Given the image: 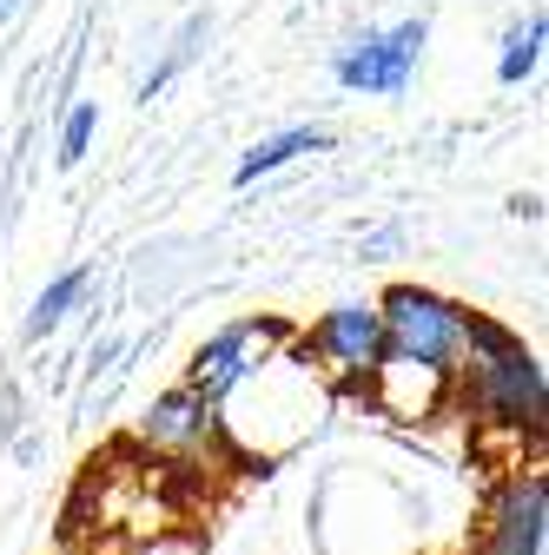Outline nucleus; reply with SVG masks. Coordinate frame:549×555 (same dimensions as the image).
<instances>
[{
	"label": "nucleus",
	"instance_id": "nucleus-11",
	"mask_svg": "<svg viewBox=\"0 0 549 555\" xmlns=\"http://www.w3.org/2000/svg\"><path fill=\"white\" fill-rule=\"evenodd\" d=\"M324 146H331V132H324V126H285V132L258 139V146L239 159V185H258V179L285 172L292 159H305V153H324Z\"/></svg>",
	"mask_w": 549,
	"mask_h": 555
},
{
	"label": "nucleus",
	"instance_id": "nucleus-14",
	"mask_svg": "<svg viewBox=\"0 0 549 555\" xmlns=\"http://www.w3.org/2000/svg\"><path fill=\"white\" fill-rule=\"evenodd\" d=\"M93 132H100V113H93V106H74V113H66V126H60V166H80L87 146H93Z\"/></svg>",
	"mask_w": 549,
	"mask_h": 555
},
{
	"label": "nucleus",
	"instance_id": "nucleus-1",
	"mask_svg": "<svg viewBox=\"0 0 549 555\" xmlns=\"http://www.w3.org/2000/svg\"><path fill=\"white\" fill-rule=\"evenodd\" d=\"M450 403L470 416L476 437H490L503 450H536L549 430V384L536 351L497 318L470 311V337L450 377Z\"/></svg>",
	"mask_w": 549,
	"mask_h": 555
},
{
	"label": "nucleus",
	"instance_id": "nucleus-6",
	"mask_svg": "<svg viewBox=\"0 0 549 555\" xmlns=\"http://www.w3.org/2000/svg\"><path fill=\"white\" fill-rule=\"evenodd\" d=\"M305 358L318 364V377L337 390V397H365L378 358H384V324H378V305H331L311 331H298Z\"/></svg>",
	"mask_w": 549,
	"mask_h": 555
},
{
	"label": "nucleus",
	"instance_id": "nucleus-12",
	"mask_svg": "<svg viewBox=\"0 0 549 555\" xmlns=\"http://www.w3.org/2000/svg\"><path fill=\"white\" fill-rule=\"evenodd\" d=\"M542 40H549V21H542V14H523V21L503 34V60H497V80H503V87H523V80L536 74Z\"/></svg>",
	"mask_w": 549,
	"mask_h": 555
},
{
	"label": "nucleus",
	"instance_id": "nucleus-13",
	"mask_svg": "<svg viewBox=\"0 0 549 555\" xmlns=\"http://www.w3.org/2000/svg\"><path fill=\"white\" fill-rule=\"evenodd\" d=\"M80 292H87V271H60L53 285L34 298V311H27V337H47L53 324H66V311L80 305Z\"/></svg>",
	"mask_w": 549,
	"mask_h": 555
},
{
	"label": "nucleus",
	"instance_id": "nucleus-7",
	"mask_svg": "<svg viewBox=\"0 0 549 555\" xmlns=\"http://www.w3.org/2000/svg\"><path fill=\"white\" fill-rule=\"evenodd\" d=\"M140 450L159 456V463H173V469H192V463H205V456H232L226 437H219L213 397H199V390H186V384H173L166 397L146 403V416H140Z\"/></svg>",
	"mask_w": 549,
	"mask_h": 555
},
{
	"label": "nucleus",
	"instance_id": "nucleus-8",
	"mask_svg": "<svg viewBox=\"0 0 549 555\" xmlns=\"http://www.w3.org/2000/svg\"><path fill=\"white\" fill-rule=\"evenodd\" d=\"M542 535H549V482L542 469H510L484 503L476 555H542Z\"/></svg>",
	"mask_w": 549,
	"mask_h": 555
},
{
	"label": "nucleus",
	"instance_id": "nucleus-5",
	"mask_svg": "<svg viewBox=\"0 0 549 555\" xmlns=\"http://www.w3.org/2000/svg\"><path fill=\"white\" fill-rule=\"evenodd\" d=\"M298 337V324H285V318H271V311H258V318H232V324H219L213 337L192 351V364H186V390H199V397H226L232 384H245L265 358H279L285 344Z\"/></svg>",
	"mask_w": 549,
	"mask_h": 555
},
{
	"label": "nucleus",
	"instance_id": "nucleus-9",
	"mask_svg": "<svg viewBox=\"0 0 549 555\" xmlns=\"http://www.w3.org/2000/svg\"><path fill=\"white\" fill-rule=\"evenodd\" d=\"M424 21H397V27H371L358 40H345V53H337V87L352 93H404L410 74H418L424 60Z\"/></svg>",
	"mask_w": 549,
	"mask_h": 555
},
{
	"label": "nucleus",
	"instance_id": "nucleus-15",
	"mask_svg": "<svg viewBox=\"0 0 549 555\" xmlns=\"http://www.w3.org/2000/svg\"><path fill=\"white\" fill-rule=\"evenodd\" d=\"M192 40H199V21H192V27H186V40H179V47H173V53H166V60H159V66H153V74H146V87H140V93H146V100H153V93H159V87H166V80H173V74H179V66H186V60H192Z\"/></svg>",
	"mask_w": 549,
	"mask_h": 555
},
{
	"label": "nucleus",
	"instance_id": "nucleus-3",
	"mask_svg": "<svg viewBox=\"0 0 549 555\" xmlns=\"http://www.w3.org/2000/svg\"><path fill=\"white\" fill-rule=\"evenodd\" d=\"M93 503V522H74V535H100V542H126L140 548L153 535H166L179 522V469L132 450V456H113V463H93L87 482H80V509Z\"/></svg>",
	"mask_w": 549,
	"mask_h": 555
},
{
	"label": "nucleus",
	"instance_id": "nucleus-2",
	"mask_svg": "<svg viewBox=\"0 0 549 555\" xmlns=\"http://www.w3.org/2000/svg\"><path fill=\"white\" fill-rule=\"evenodd\" d=\"M331 403H337V390L318 377V364L305 358V344L292 337L279 358H265L213 410H219V437H226L232 463H279L285 450H298L324 424Z\"/></svg>",
	"mask_w": 549,
	"mask_h": 555
},
{
	"label": "nucleus",
	"instance_id": "nucleus-10",
	"mask_svg": "<svg viewBox=\"0 0 549 555\" xmlns=\"http://www.w3.org/2000/svg\"><path fill=\"white\" fill-rule=\"evenodd\" d=\"M365 397H371L378 416H391V424H431V416L450 410V371H431V364H410V358L384 351Z\"/></svg>",
	"mask_w": 549,
	"mask_h": 555
},
{
	"label": "nucleus",
	"instance_id": "nucleus-17",
	"mask_svg": "<svg viewBox=\"0 0 549 555\" xmlns=\"http://www.w3.org/2000/svg\"><path fill=\"white\" fill-rule=\"evenodd\" d=\"M14 8H21V0H0V27H8V21H14Z\"/></svg>",
	"mask_w": 549,
	"mask_h": 555
},
{
	"label": "nucleus",
	"instance_id": "nucleus-4",
	"mask_svg": "<svg viewBox=\"0 0 549 555\" xmlns=\"http://www.w3.org/2000/svg\"><path fill=\"white\" fill-rule=\"evenodd\" d=\"M378 324H384L391 358H410V364H431V371L457 377L463 337H470V305H457L431 285H391L378 298Z\"/></svg>",
	"mask_w": 549,
	"mask_h": 555
},
{
	"label": "nucleus",
	"instance_id": "nucleus-16",
	"mask_svg": "<svg viewBox=\"0 0 549 555\" xmlns=\"http://www.w3.org/2000/svg\"><path fill=\"white\" fill-rule=\"evenodd\" d=\"M126 555H199V542L166 529V535H153V542H140V548H126Z\"/></svg>",
	"mask_w": 549,
	"mask_h": 555
}]
</instances>
